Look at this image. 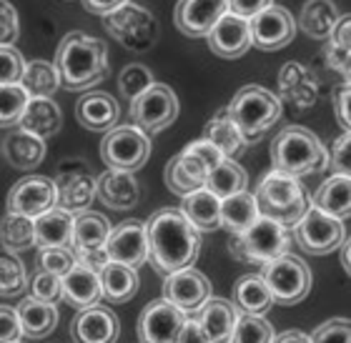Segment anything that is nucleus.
<instances>
[{"label":"nucleus","mask_w":351,"mask_h":343,"mask_svg":"<svg viewBox=\"0 0 351 343\" xmlns=\"http://www.w3.org/2000/svg\"><path fill=\"white\" fill-rule=\"evenodd\" d=\"M204 138L211 140L213 146L221 151V155H223V158H231V161H239V158L246 153V148H249V140L239 131V125L231 120L226 108L219 110V113L206 123Z\"/></svg>","instance_id":"nucleus-31"},{"label":"nucleus","mask_w":351,"mask_h":343,"mask_svg":"<svg viewBox=\"0 0 351 343\" xmlns=\"http://www.w3.org/2000/svg\"><path fill=\"white\" fill-rule=\"evenodd\" d=\"M18 125L45 140V138H53L60 131L63 113H60V108L56 105L53 98H28V105L23 110Z\"/></svg>","instance_id":"nucleus-34"},{"label":"nucleus","mask_w":351,"mask_h":343,"mask_svg":"<svg viewBox=\"0 0 351 343\" xmlns=\"http://www.w3.org/2000/svg\"><path fill=\"white\" fill-rule=\"evenodd\" d=\"M189 316L181 308L171 306L169 301H154L143 308L138 318V341L141 343H176L183 323Z\"/></svg>","instance_id":"nucleus-17"},{"label":"nucleus","mask_w":351,"mask_h":343,"mask_svg":"<svg viewBox=\"0 0 351 343\" xmlns=\"http://www.w3.org/2000/svg\"><path fill=\"white\" fill-rule=\"evenodd\" d=\"M156 83L154 73L148 71L143 63H131V66H125L118 75V90L123 95L125 101H133L136 95H141L146 88H151Z\"/></svg>","instance_id":"nucleus-46"},{"label":"nucleus","mask_w":351,"mask_h":343,"mask_svg":"<svg viewBox=\"0 0 351 343\" xmlns=\"http://www.w3.org/2000/svg\"><path fill=\"white\" fill-rule=\"evenodd\" d=\"M21 338H23V331L15 308L0 306V343H15L21 341Z\"/></svg>","instance_id":"nucleus-53"},{"label":"nucleus","mask_w":351,"mask_h":343,"mask_svg":"<svg viewBox=\"0 0 351 343\" xmlns=\"http://www.w3.org/2000/svg\"><path fill=\"white\" fill-rule=\"evenodd\" d=\"M271 163L289 175H314L329 166V151L304 125H286L271 140Z\"/></svg>","instance_id":"nucleus-3"},{"label":"nucleus","mask_w":351,"mask_h":343,"mask_svg":"<svg viewBox=\"0 0 351 343\" xmlns=\"http://www.w3.org/2000/svg\"><path fill=\"white\" fill-rule=\"evenodd\" d=\"M176 343H211V341H208V336L204 333L201 323H198L193 316H189L186 323H183L181 333H178V338H176Z\"/></svg>","instance_id":"nucleus-57"},{"label":"nucleus","mask_w":351,"mask_h":343,"mask_svg":"<svg viewBox=\"0 0 351 343\" xmlns=\"http://www.w3.org/2000/svg\"><path fill=\"white\" fill-rule=\"evenodd\" d=\"M219 205H221V201L213 196L211 190L196 188V190H191V193L183 196L181 208H178V211L186 216V220L196 228L198 233H211V231L221 228Z\"/></svg>","instance_id":"nucleus-33"},{"label":"nucleus","mask_w":351,"mask_h":343,"mask_svg":"<svg viewBox=\"0 0 351 343\" xmlns=\"http://www.w3.org/2000/svg\"><path fill=\"white\" fill-rule=\"evenodd\" d=\"M329 166L334 173H351V133L344 131L334 140L329 153Z\"/></svg>","instance_id":"nucleus-52"},{"label":"nucleus","mask_w":351,"mask_h":343,"mask_svg":"<svg viewBox=\"0 0 351 343\" xmlns=\"http://www.w3.org/2000/svg\"><path fill=\"white\" fill-rule=\"evenodd\" d=\"M15 343H25V341H23V338H21V341H15Z\"/></svg>","instance_id":"nucleus-61"},{"label":"nucleus","mask_w":351,"mask_h":343,"mask_svg":"<svg viewBox=\"0 0 351 343\" xmlns=\"http://www.w3.org/2000/svg\"><path fill=\"white\" fill-rule=\"evenodd\" d=\"M278 98L289 101L296 110L311 108L319 98V83L316 75L301 63H286L278 71Z\"/></svg>","instance_id":"nucleus-22"},{"label":"nucleus","mask_w":351,"mask_h":343,"mask_svg":"<svg viewBox=\"0 0 351 343\" xmlns=\"http://www.w3.org/2000/svg\"><path fill=\"white\" fill-rule=\"evenodd\" d=\"M239 314H254V316H266L274 306L269 288L263 283L261 273H246L236 281L234 285V301Z\"/></svg>","instance_id":"nucleus-35"},{"label":"nucleus","mask_w":351,"mask_h":343,"mask_svg":"<svg viewBox=\"0 0 351 343\" xmlns=\"http://www.w3.org/2000/svg\"><path fill=\"white\" fill-rule=\"evenodd\" d=\"M249 36L251 45H256L258 51H281L296 36V21L286 8L271 3L249 18Z\"/></svg>","instance_id":"nucleus-13"},{"label":"nucleus","mask_w":351,"mask_h":343,"mask_svg":"<svg viewBox=\"0 0 351 343\" xmlns=\"http://www.w3.org/2000/svg\"><path fill=\"white\" fill-rule=\"evenodd\" d=\"M18 83L28 98H53L60 88V75L56 63H51V60H30L23 68Z\"/></svg>","instance_id":"nucleus-39"},{"label":"nucleus","mask_w":351,"mask_h":343,"mask_svg":"<svg viewBox=\"0 0 351 343\" xmlns=\"http://www.w3.org/2000/svg\"><path fill=\"white\" fill-rule=\"evenodd\" d=\"M308 338L311 343H351V323L349 318H331L308 333Z\"/></svg>","instance_id":"nucleus-50"},{"label":"nucleus","mask_w":351,"mask_h":343,"mask_svg":"<svg viewBox=\"0 0 351 343\" xmlns=\"http://www.w3.org/2000/svg\"><path fill=\"white\" fill-rule=\"evenodd\" d=\"M261 278L269 288L271 298L278 306H293L301 303L311 291V268L301 258L284 253V256L266 261L261 268Z\"/></svg>","instance_id":"nucleus-7"},{"label":"nucleus","mask_w":351,"mask_h":343,"mask_svg":"<svg viewBox=\"0 0 351 343\" xmlns=\"http://www.w3.org/2000/svg\"><path fill=\"white\" fill-rule=\"evenodd\" d=\"M339 18H341V13L331 0H306L299 15V28L308 38L326 40L331 36V30L337 28Z\"/></svg>","instance_id":"nucleus-38"},{"label":"nucleus","mask_w":351,"mask_h":343,"mask_svg":"<svg viewBox=\"0 0 351 343\" xmlns=\"http://www.w3.org/2000/svg\"><path fill=\"white\" fill-rule=\"evenodd\" d=\"M148 261L163 276L193 266L201 253V233L178 208H161L146 220Z\"/></svg>","instance_id":"nucleus-1"},{"label":"nucleus","mask_w":351,"mask_h":343,"mask_svg":"<svg viewBox=\"0 0 351 343\" xmlns=\"http://www.w3.org/2000/svg\"><path fill=\"white\" fill-rule=\"evenodd\" d=\"M271 343H311V338H308V333H304V331L291 329V331H284V333L274 336Z\"/></svg>","instance_id":"nucleus-59"},{"label":"nucleus","mask_w":351,"mask_h":343,"mask_svg":"<svg viewBox=\"0 0 351 343\" xmlns=\"http://www.w3.org/2000/svg\"><path fill=\"white\" fill-rule=\"evenodd\" d=\"M183 151H189L191 155H196L198 161L201 163H206V168L211 170L216 163H221L223 161V155H221V151L216 146H213L211 140H206V138H201V140H193L191 146H186Z\"/></svg>","instance_id":"nucleus-55"},{"label":"nucleus","mask_w":351,"mask_h":343,"mask_svg":"<svg viewBox=\"0 0 351 343\" xmlns=\"http://www.w3.org/2000/svg\"><path fill=\"white\" fill-rule=\"evenodd\" d=\"M208 48H211L219 58L223 60H236L241 58L243 53L251 48V36H249V21L236 13H223L216 21L208 33H206Z\"/></svg>","instance_id":"nucleus-18"},{"label":"nucleus","mask_w":351,"mask_h":343,"mask_svg":"<svg viewBox=\"0 0 351 343\" xmlns=\"http://www.w3.org/2000/svg\"><path fill=\"white\" fill-rule=\"evenodd\" d=\"M56 68L66 90H90L108 78V48L103 40L73 30L60 40L56 51Z\"/></svg>","instance_id":"nucleus-2"},{"label":"nucleus","mask_w":351,"mask_h":343,"mask_svg":"<svg viewBox=\"0 0 351 343\" xmlns=\"http://www.w3.org/2000/svg\"><path fill=\"white\" fill-rule=\"evenodd\" d=\"M274 0H226L228 5V13H236L241 15V18H254V15L258 13V10H263V8H269Z\"/></svg>","instance_id":"nucleus-56"},{"label":"nucleus","mask_w":351,"mask_h":343,"mask_svg":"<svg viewBox=\"0 0 351 343\" xmlns=\"http://www.w3.org/2000/svg\"><path fill=\"white\" fill-rule=\"evenodd\" d=\"M75 343H116L121 336V321L108 306H88L71 323Z\"/></svg>","instance_id":"nucleus-19"},{"label":"nucleus","mask_w":351,"mask_h":343,"mask_svg":"<svg viewBox=\"0 0 351 343\" xmlns=\"http://www.w3.org/2000/svg\"><path fill=\"white\" fill-rule=\"evenodd\" d=\"M351 18L341 15L337 23V28L331 30V36L326 38V63L331 71H339L344 75V81H349V68H351Z\"/></svg>","instance_id":"nucleus-42"},{"label":"nucleus","mask_w":351,"mask_h":343,"mask_svg":"<svg viewBox=\"0 0 351 343\" xmlns=\"http://www.w3.org/2000/svg\"><path fill=\"white\" fill-rule=\"evenodd\" d=\"M256 218H258V205H256V198L251 196V193L241 190V193H234V196L228 198H221L219 220H221V228H226L231 236L243 233Z\"/></svg>","instance_id":"nucleus-37"},{"label":"nucleus","mask_w":351,"mask_h":343,"mask_svg":"<svg viewBox=\"0 0 351 343\" xmlns=\"http://www.w3.org/2000/svg\"><path fill=\"white\" fill-rule=\"evenodd\" d=\"M71 228H73V213L53 205L48 211L33 218V231H36V249H56V246H68L71 243Z\"/></svg>","instance_id":"nucleus-29"},{"label":"nucleus","mask_w":351,"mask_h":343,"mask_svg":"<svg viewBox=\"0 0 351 343\" xmlns=\"http://www.w3.org/2000/svg\"><path fill=\"white\" fill-rule=\"evenodd\" d=\"M337 251H341V266H344V270L349 273L351 270V256H349V236H346L344 241H341V246H339Z\"/></svg>","instance_id":"nucleus-60"},{"label":"nucleus","mask_w":351,"mask_h":343,"mask_svg":"<svg viewBox=\"0 0 351 343\" xmlns=\"http://www.w3.org/2000/svg\"><path fill=\"white\" fill-rule=\"evenodd\" d=\"M53 186H56V205L71 213L88 211L90 201L95 198V175L78 161L60 166Z\"/></svg>","instance_id":"nucleus-14"},{"label":"nucleus","mask_w":351,"mask_h":343,"mask_svg":"<svg viewBox=\"0 0 351 343\" xmlns=\"http://www.w3.org/2000/svg\"><path fill=\"white\" fill-rule=\"evenodd\" d=\"M101 276V291L103 298L116 301V303H125L131 301L138 291V270L131 268V266H123V263H113L108 261L98 270Z\"/></svg>","instance_id":"nucleus-36"},{"label":"nucleus","mask_w":351,"mask_h":343,"mask_svg":"<svg viewBox=\"0 0 351 343\" xmlns=\"http://www.w3.org/2000/svg\"><path fill=\"white\" fill-rule=\"evenodd\" d=\"M121 110H118V101L110 93L103 90H90L75 103V118L83 128L93 133L110 131L116 125Z\"/></svg>","instance_id":"nucleus-24"},{"label":"nucleus","mask_w":351,"mask_h":343,"mask_svg":"<svg viewBox=\"0 0 351 343\" xmlns=\"http://www.w3.org/2000/svg\"><path fill=\"white\" fill-rule=\"evenodd\" d=\"M103 25L110 38H116L123 48L136 53L151 51L158 38V25H156L154 15L148 13L146 8L133 5L131 0L116 8L113 13L103 15Z\"/></svg>","instance_id":"nucleus-8"},{"label":"nucleus","mask_w":351,"mask_h":343,"mask_svg":"<svg viewBox=\"0 0 351 343\" xmlns=\"http://www.w3.org/2000/svg\"><path fill=\"white\" fill-rule=\"evenodd\" d=\"M28 285H30V296H36V298L56 303V306H58V301H63L60 276H56V273H48V270L38 268L36 273L28 278Z\"/></svg>","instance_id":"nucleus-47"},{"label":"nucleus","mask_w":351,"mask_h":343,"mask_svg":"<svg viewBox=\"0 0 351 343\" xmlns=\"http://www.w3.org/2000/svg\"><path fill=\"white\" fill-rule=\"evenodd\" d=\"M0 243L10 253H23V251L36 249V231H33V218L23 213H10L0 218Z\"/></svg>","instance_id":"nucleus-41"},{"label":"nucleus","mask_w":351,"mask_h":343,"mask_svg":"<svg viewBox=\"0 0 351 343\" xmlns=\"http://www.w3.org/2000/svg\"><path fill=\"white\" fill-rule=\"evenodd\" d=\"M344 220L334 218L329 213L319 211L314 205H308L306 213L293 226V238L299 243V249L308 256H326L341 246L346 238Z\"/></svg>","instance_id":"nucleus-10"},{"label":"nucleus","mask_w":351,"mask_h":343,"mask_svg":"<svg viewBox=\"0 0 351 343\" xmlns=\"http://www.w3.org/2000/svg\"><path fill=\"white\" fill-rule=\"evenodd\" d=\"M289 246H291L289 228L274 218H266V216H258L243 233L231 236V241H228V251L236 261L261 263V266L266 261L289 253Z\"/></svg>","instance_id":"nucleus-6"},{"label":"nucleus","mask_w":351,"mask_h":343,"mask_svg":"<svg viewBox=\"0 0 351 343\" xmlns=\"http://www.w3.org/2000/svg\"><path fill=\"white\" fill-rule=\"evenodd\" d=\"M206 173H208L206 163H201L189 151H181V153L173 155L166 163V186H169V190L178 193V196H186L191 190L204 188Z\"/></svg>","instance_id":"nucleus-32"},{"label":"nucleus","mask_w":351,"mask_h":343,"mask_svg":"<svg viewBox=\"0 0 351 343\" xmlns=\"http://www.w3.org/2000/svg\"><path fill=\"white\" fill-rule=\"evenodd\" d=\"M28 285V270L23 261L10 253V256H0V298H15L21 296Z\"/></svg>","instance_id":"nucleus-44"},{"label":"nucleus","mask_w":351,"mask_h":343,"mask_svg":"<svg viewBox=\"0 0 351 343\" xmlns=\"http://www.w3.org/2000/svg\"><path fill=\"white\" fill-rule=\"evenodd\" d=\"M123 3H128V0H83V8L93 15H106V13H113Z\"/></svg>","instance_id":"nucleus-58"},{"label":"nucleus","mask_w":351,"mask_h":343,"mask_svg":"<svg viewBox=\"0 0 351 343\" xmlns=\"http://www.w3.org/2000/svg\"><path fill=\"white\" fill-rule=\"evenodd\" d=\"M308 205L329 213L339 220H349L351 216V178L346 173H334L316 188Z\"/></svg>","instance_id":"nucleus-28"},{"label":"nucleus","mask_w":351,"mask_h":343,"mask_svg":"<svg viewBox=\"0 0 351 343\" xmlns=\"http://www.w3.org/2000/svg\"><path fill=\"white\" fill-rule=\"evenodd\" d=\"M110 223L103 213L95 211H81L73 213V228H71V243L68 249L75 256L88 253V251H101L108 238Z\"/></svg>","instance_id":"nucleus-26"},{"label":"nucleus","mask_w":351,"mask_h":343,"mask_svg":"<svg viewBox=\"0 0 351 343\" xmlns=\"http://www.w3.org/2000/svg\"><path fill=\"white\" fill-rule=\"evenodd\" d=\"M246 186H249V175L239 166V161H231V158H223L221 163H216L206 173L204 183V188L211 190L219 201L234 196V193H241V190H246Z\"/></svg>","instance_id":"nucleus-40"},{"label":"nucleus","mask_w":351,"mask_h":343,"mask_svg":"<svg viewBox=\"0 0 351 343\" xmlns=\"http://www.w3.org/2000/svg\"><path fill=\"white\" fill-rule=\"evenodd\" d=\"M226 113L251 143L276 125V120L284 113V103L269 88L243 86L226 105Z\"/></svg>","instance_id":"nucleus-5"},{"label":"nucleus","mask_w":351,"mask_h":343,"mask_svg":"<svg viewBox=\"0 0 351 343\" xmlns=\"http://www.w3.org/2000/svg\"><path fill=\"white\" fill-rule=\"evenodd\" d=\"M211 281L206 278V273H201L193 266L173 270L163 281V301L181 308L186 316H196L204 308L206 301L211 298Z\"/></svg>","instance_id":"nucleus-12"},{"label":"nucleus","mask_w":351,"mask_h":343,"mask_svg":"<svg viewBox=\"0 0 351 343\" xmlns=\"http://www.w3.org/2000/svg\"><path fill=\"white\" fill-rule=\"evenodd\" d=\"M75 263V253L68 246H56V249H38V268L63 276Z\"/></svg>","instance_id":"nucleus-48"},{"label":"nucleus","mask_w":351,"mask_h":343,"mask_svg":"<svg viewBox=\"0 0 351 343\" xmlns=\"http://www.w3.org/2000/svg\"><path fill=\"white\" fill-rule=\"evenodd\" d=\"M25 68L21 51L15 45H0V86H10L18 83Z\"/></svg>","instance_id":"nucleus-49"},{"label":"nucleus","mask_w":351,"mask_h":343,"mask_svg":"<svg viewBox=\"0 0 351 343\" xmlns=\"http://www.w3.org/2000/svg\"><path fill=\"white\" fill-rule=\"evenodd\" d=\"M331 101H334V113H337V120L341 123V128H344V131H349V128H351V113H349L351 86H349V81H344L339 88H334Z\"/></svg>","instance_id":"nucleus-54"},{"label":"nucleus","mask_w":351,"mask_h":343,"mask_svg":"<svg viewBox=\"0 0 351 343\" xmlns=\"http://www.w3.org/2000/svg\"><path fill=\"white\" fill-rule=\"evenodd\" d=\"M60 288H63V301H66L68 306L78 308V311H83L88 306H95L103 298L98 270L88 268V266H83L78 261L71 266L68 273L60 276Z\"/></svg>","instance_id":"nucleus-23"},{"label":"nucleus","mask_w":351,"mask_h":343,"mask_svg":"<svg viewBox=\"0 0 351 343\" xmlns=\"http://www.w3.org/2000/svg\"><path fill=\"white\" fill-rule=\"evenodd\" d=\"M15 314L21 321L23 338H45L58 326V306L36 298V296H25L18 301Z\"/></svg>","instance_id":"nucleus-25"},{"label":"nucleus","mask_w":351,"mask_h":343,"mask_svg":"<svg viewBox=\"0 0 351 343\" xmlns=\"http://www.w3.org/2000/svg\"><path fill=\"white\" fill-rule=\"evenodd\" d=\"M3 153L13 168L30 170L40 166L45 158V140L28 133L25 128L15 125V131L8 133L5 143H3Z\"/></svg>","instance_id":"nucleus-30"},{"label":"nucleus","mask_w":351,"mask_h":343,"mask_svg":"<svg viewBox=\"0 0 351 343\" xmlns=\"http://www.w3.org/2000/svg\"><path fill=\"white\" fill-rule=\"evenodd\" d=\"M53 205H56V186L48 175H25L8 190L5 208L10 213H23L28 218H36Z\"/></svg>","instance_id":"nucleus-16"},{"label":"nucleus","mask_w":351,"mask_h":343,"mask_svg":"<svg viewBox=\"0 0 351 343\" xmlns=\"http://www.w3.org/2000/svg\"><path fill=\"white\" fill-rule=\"evenodd\" d=\"M95 198L113 211H131L141 201V183L131 170L108 168L95 178Z\"/></svg>","instance_id":"nucleus-20"},{"label":"nucleus","mask_w":351,"mask_h":343,"mask_svg":"<svg viewBox=\"0 0 351 343\" xmlns=\"http://www.w3.org/2000/svg\"><path fill=\"white\" fill-rule=\"evenodd\" d=\"M176 118H178V98L166 83H154L131 101L133 125H138L146 136L166 131Z\"/></svg>","instance_id":"nucleus-11"},{"label":"nucleus","mask_w":351,"mask_h":343,"mask_svg":"<svg viewBox=\"0 0 351 343\" xmlns=\"http://www.w3.org/2000/svg\"><path fill=\"white\" fill-rule=\"evenodd\" d=\"M151 155V140L138 125H113L106 131V138L101 140V158L108 168L118 170H138L146 166Z\"/></svg>","instance_id":"nucleus-9"},{"label":"nucleus","mask_w":351,"mask_h":343,"mask_svg":"<svg viewBox=\"0 0 351 343\" xmlns=\"http://www.w3.org/2000/svg\"><path fill=\"white\" fill-rule=\"evenodd\" d=\"M25 105H28V95L21 88V83L0 86V128L18 125Z\"/></svg>","instance_id":"nucleus-45"},{"label":"nucleus","mask_w":351,"mask_h":343,"mask_svg":"<svg viewBox=\"0 0 351 343\" xmlns=\"http://www.w3.org/2000/svg\"><path fill=\"white\" fill-rule=\"evenodd\" d=\"M193 318L201 323V329H204V333L208 336L211 343H228V338L234 333L239 311H236V306L231 301L213 298L211 296Z\"/></svg>","instance_id":"nucleus-27"},{"label":"nucleus","mask_w":351,"mask_h":343,"mask_svg":"<svg viewBox=\"0 0 351 343\" xmlns=\"http://www.w3.org/2000/svg\"><path fill=\"white\" fill-rule=\"evenodd\" d=\"M106 253L108 261L123 263L138 270L148 261V238H146V223L143 220H123L116 228L108 231L106 238Z\"/></svg>","instance_id":"nucleus-15"},{"label":"nucleus","mask_w":351,"mask_h":343,"mask_svg":"<svg viewBox=\"0 0 351 343\" xmlns=\"http://www.w3.org/2000/svg\"><path fill=\"white\" fill-rule=\"evenodd\" d=\"M223 13H228L226 0H178L173 18L183 36L206 38Z\"/></svg>","instance_id":"nucleus-21"},{"label":"nucleus","mask_w":351,"mask_h":343,"mask_svg":"<svg viewBox=\"0 0 351 343\" xmlns=\"http://www.w3.org/2000/svg\"><path fill=\"white\" fill-rule=\"evenodd\" d=\"M254 198L258 205V216L278 220L286 228L296 226L308 208L306 188L301 186L299 178L276 168L263 175Z\"/></svg>","instance_id":"nucleus-4"},{"label":"nucleus","mask_w":351,"mask_h":343,"mask_svg":"<svg viewBox=\"0 0 351 343\" xmlns=\"http://www.w3.org/2000/svg\"><path fill=\"white\" fill-rule=\"evenodd\" d=\"M271 338H274V329L263 316L239 314L228 343H271Z\"/></svg>","instance_id":"nucleus-43"},{"label":"nucleus","mask_w":351,"mask_h":343,"mask_svg":"<svg viewBox=\"0 0 351 343\" xmlns=\"http://www.w3.org/2000/svg\"><path fill=\"white\" fill-rule=\"evenodd\" d=\"M21 36V21L8 0H0V45H13Z\"/></svg>","instance_id":"nucleus-51"}]
</instances>
